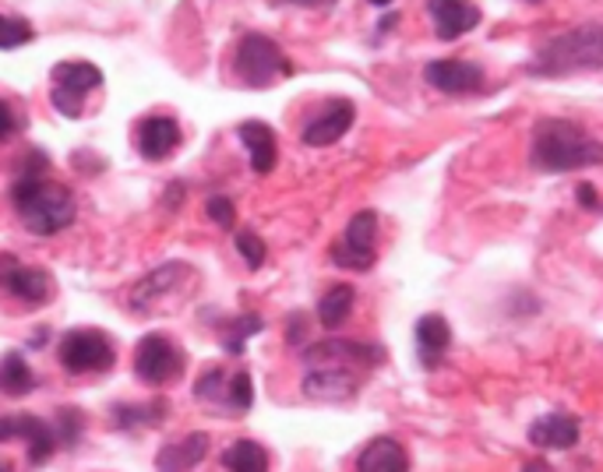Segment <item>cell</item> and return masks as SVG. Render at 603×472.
Returning a JSON list of instances; mask_svg holds the SVG:
<instances>
[{
    "label": "cell",
    "instance_id": "cell-3",
    "mask_svg": "<svg viewBox=\"0 0 603 472\" xmlns=\"http://www.w3.org/2000/svg\"><path fill=\"white\" fill-rule=\"evenodd\" d=\"M534 78H564L575 71H603V25H579L547 40L529 61Z\"/></svg>",
    "mask_w": 603,
    "mask_h": 472
},
{
    "label": "cell",
    "instance_id": "cell-15",
    "mask_svg": "<svg viewBox=\"0 0 603 472\" xmlns=\"http://www.w3.org/2000/svg\"><path fill=\"white\" fill-rule=\"evenodd\" d=\"M181 144V124L166 114H152L134 127V149L149 162L166 159Z\"/></svg>",
    "mask_w": 603,
    "mask_h": 472
},
{
    "label": "cell",
    "instance_id": "cell-6",
    "mask_svg": "<svg viewBox=\"0 0 603 472\" xmlns=\"http://www.w3.org/2000/svg\"><path fill=\"white\" fill-rule=\"evenodd\" d=\"M57 360L67 374H106L117 367V346L99 329H75L61 335Z\"/></svg>",
    "mask_w": 603,
    "mask_h": 472
},
{
    "label": "cell",
    "instance_id": "cell-34",
    "mask_svg": "<svg viewBox=\"0 0 603 472\" xmlns=\"http://www.w3.org/2000/svg\"><path fill=\"white\" fill-rule=\"evenodd\" d=\"M14 131H18V117H14V110H11V103L0 99V141H8Z\"/></svg>",
    "mask_w": 603,
    "mask_h": 472
},
{
    "label": "cell",
    "instance_id": "cell-2",
    "mask_svg": "<svg viewBox=\"0 0 603 472\" xmlns=\"http://www.w3.org/2000/svg\"><path fill=\"white\" fill-rule=\"evenodd\" d=\"M14 212L22 215V223L35 236H53L67 229L78 215V202L71 187L61 180H50L46 173H18L11 187Z\"/></svg>",
    "mask_w": 603,
    "mask_h": 472
},
{
    "label": "cell",
    "instance_id": "cell-33",
    "mask_svg": "<svg viewBox=\"0 0 603 472\" xmlns=\"http://www.w3.org/2000/svg\"><path fill=\"white\" fill-rule=\"evenodd\" d=\"M205 212L212 215V223L223 226V229H234V226H237V208H234V202H229V197H223V194H212L208 202H205Z\"/></svg>",
    "mask_w": 603,
    "mask_h": 472
},
{
    "label": "cell",
    "instance_id": "cell-22",
    "mask_svg": "<svg viewBox=\"0 0 603 472\" xmlns=\"http://www.w3.org/2000/svg\"><path fill=\"white\" fill-rule=\"evenodd\" d=\"M353 472H410V455L396 438H375L357 455Z\"/></svg>",
    "mask_w": 603,
    "mask_h": 472
},
{
    "label": "cell",
    "instance_id": "cell-24",
    "mask_svg": "<svg viewBox=\"0 0 603 472\" xmlns=\"http://www.w3.org/2000/svg\"><path fill=\"white\" fill-rule=\"evenodd\" d=\"M170 403L166 398H152V403H141V406H117L110 409V423L117 430H131V427H159L166 420Z\"/></svg>",
    "mask_w": 603,
    "mask_h": 472
},
{
    "label": "cell",
    "instance_id": "cell-28",
    "mask_svg": "<svg viewBox=\"0 0 603 472\" xmlns=\"http://www.w3.org/2000/svg\"><path fill=\"white\" fill-rule=\"evenodd\" d=\"M226 385H229V377L223 367H205L202 377H198V385H194V398L205 406H212L219 416H223V406H226Z\"/></svg>",
    "mask_w": 603,
    "mask_h": 472
},
{
    "label": "cell",
    "instance_id": "cell-19",
    "mask_svg": "<svg viewBox=\"0 0 603 472\" xmlns=\"http://www.w3.org/2000/svg\"><path fill=\"white\" fill-rule=\"evenodd\" d=\"M529 441L537 448H554L564 451L579 441V420L572 412H547L540 420L529 423Z\"/></svg>",
    "mask_w": 603,
    "mask_h": 472
},
{
    "label": "cell",
    "instance_id": "cell-32",
    "mask_svg": "<svg viewBox=\"0 0 603 472\" xmlns=\"http://www.w3.org/2000/svg\"><path fill=\"white\" fill-rule=\"evenodd\" d=\"M82 412L78 409H61L57 412V423H53V438H57V444H64V448H75L78 444V438H82Z\"/></svg>",
    "mask_w": 603,
    "mask_h": 472
},
{
    "label": "cell",
    "instance_id": "cell-8",
    "mask_svg": "<svg viewBox=\"0 0 603 472\" xmlns=\"http://www.w3.org/2000/svg\"><path fill=\"white\" fill-rule=\"evenodd\" d=\"M375 240H378V215L370 208H364L346 223V233L332 244L329 258L340 268L367 271V268H375V261H378Z\"/></svg>",
    "mask_w": 603,
    "mask_h": 472
},
{
    "label": "cell",
    "instance_id": "cell-7",
    "mask_svg": "<svg viewBox=\"0 0 603 472\" xmlns=\"http://www.w3.org/2000/svg\"><path fill=\"white\" fill-rule=\"evenodd\" d=\"M184 367H187L184 350L159 332L146 335L134 346V374L141 385H170V380L184 377Z\"/></svg>",
    "mask_w": 603,
    "mask_h": 472
},
{
    "label": "cell",
    "instance_id": "cell-4",
    "mask_svg": "<svg viewBox=\"0 0 603 472\" xmlns=\"http://www.w3.org/2000/svg\"><path fill=\"white\" fill-rule=\"evenodd\" d=\"M234 71L240 75L244 85L265 88V85H272L276 78H290L293 64L287 61V53L279 50L276 40H269V35H261V32H247V35H240V43H237Z\"/></svg>",
    "mask_w": 603,
    "mask_h": 472
},
{
    "label": "cell",
    "instance_id": "cell-36",
    "mask_svg": "<svg viewBox=\"0 0 603 472\" xmlns=\"http://www.w3.org/2000/svg\"><path fill=\"white\" fill-rule=\"evenodd\" d=\"M575 197H579V202H582V205H586V208H593V205H596V194H593V184H579Z\"/></svg>",
    "mask_w": 603,
    "mask_h": 472
},
{
    "label": "cell",
    "instance_id": "cell-27",
    "mask_svg": "<svg viewBox=\"0 0 603 472\" xmlns=\"http://www.w3.org/2000/svg\"><path fill=\"white\" fill-rule=\"evenodd\" d=\"M255 406V380L244 367L229 374V385H226V406L223 416H244L247 409Z\"/></svg>",
    "mask_w": 603,
    "mask_h": 472
},
{
    "label": "cell",
    "instance_id": "cell-5",
    "mask_svg": "<svg viewBox=\"0 0 603 472\" xmlns=\"http://www.w3.org/2000/svg\"><path fill=\"white\" fill-rule=\"evenodd\" d=\"M103 85V71L93 61H61L50 71V103L53 110L78 120L85 114L88 93Z\"/></svg>",
    "mask_w": 603,
    "mask_h": 472
},
{
    "label": "cell",
    "instance_id": "cell-1",
    "mask_svg": "<svg viewBox=\"0 0 603 472\" xmlns=\"http://www.w3.org/2000/svg\"><path fill=\"white\" fill-rule=\"evenodd\" d=\"M529 167L540 173H572L586 167H603V141L586 135L572 120L543 117L534 124Z\"/></svg>",
    "mask_w": 603,
    "mask_h": 472
},
{
    "label": "cell",
    "instance_id": "cell-10",
    "mask_svg": "<svg viewBox=\"0 0 603 472\" xmlns=\"http://www.w3.org/2000/svg\"><path fill=\"white\" fill-rule=\"evenodd\" d=\"M0 289L25 307H46L53 297V279L40 265H25L14 254H0Z\"/></svg>",
    "mask_w": 603,
    "mask_h": 472
},
{
    "label": "cell",
    "instance_id": "cell-20",
    "mask_svg": "<svg viewBox=\"0 0 603 472\" xmlns=\"http://www.w3.org/2000/svg\"><path fill=\"white\" fill-rule=\"evenodd\" d=\"M208 455V433H187L181 441H170L155 451L159 472H191Z\"/></svg>",
    "mask_w": 603,
    "mask_h": 472
},
{
    "label": "cell",
    "instance_id": "cell-29",
    "mask_svg": "<svg viewBox=\"0 0 603 472\" xmlns=\"http://www.w3.org/2000/svg\"><path fill=\"white\" fill-rule=\"evenodd\" d=\"M265 329V321H261V314H240V318H234L229 321V329L223 332V350L229 353V356H244V342L251 339V335H258Z\"/></svg>",
    "mask_w": 603,
    "mask_h": 472
},
{
    "label": "cell",
    "instance_id": "cell-26",
    "mask_svg": "<svg viewBox=\"0 0 603 472\" xmlns=\"http://www.w3.org/2000/svg\"><path fill=\"white\" fill-rule=\"evenodd\" d=\"M223 469L226 472H269V451L251 438H240L223 451Z\"/></svg>",
    "mask_w": 603,
    "mask_h": 472
},
{
    "label": "cell",
    "instance_id": "cell-14",
    "mask_svg": "<svg viewBox=\"0 0 603 472\" xmlns=\"http://www.w3.org/2000/svg\"><path fill=\"white\" fill-rule=\"evenodd\" d=\"M423 78L431 88L445 96H463V93H481L484 88V71L470 61H431L423 67Z\"/></svg>",
    "mask_w": 603,
    "mask_h": 472
},
{
    "label": "cell",
    "instance_id": "cell-23",
    "mask_svg": "<svg viewBox=\"0 0 603 472\" xmlns=\"http://www.w3.org/2000/svg\"><path fill=\"white\" fill-rule=\"evenodd\" d=\"M35 388V374L29 367V360L11 350L0 356V395H8V398H25L29 391Z\"/></svg>",
    "mask_w": 603,
    "mask_h": 472
},
{
    "label": "cell",
    "instance_id": "cell-21",
    "mask_svg": "<svg viewBox=\"0 0 603 472\" xmlns=\"http://www.w3.org/2000/svg\"><path fill=\"white\" fill-rule=\"evenodd\" d=\"M417 353H420V363L428 371H434L438 363H441V356L449 353V346H452V329H449V321L441 318V314H423L420 321H417Z\"/></svg>",
    "mask_w": 603,
    "mask_h": 472
},
{
    "label": "cell",
    "instance_id": "cell-17",
    "mask_svg": "<svg viewBox=\"0 0 603 472\" xmlns=\"http://www.w3.org/2000/svg\"><path fill=\"white\" fill-rule=\"evenodd\" d=\"M428 14L434 22L438 40H445V43H452L459 35H466L481 25V8L463 4V0H438V4H428Z\"/></svg>",
    "mask_w": 603,
    "mask_h": 472
},
{
    "label": "cell",
    "instance_id": "cell-37",
    "mask_svg": "<svg viewBox=\"0 0 603 472\" xmlns=\"http://www.w3.org/2000/svg\"><path fill=\"white\" fill-rule=\"evenodd\" d=\"M0 472H11V462H4V459H0Z\"/></svg>",
    "mask_w": 603,
    "mask_h": 472
},
{
    "label": "cell",
    "instance_id": "cell-25",
    "mask_svg": "<svg viewBox=\"0 0 603 472\" xmlns=\"http://www.w3.org/2000/svg\"><path fill=\"white\" fill-rule=\"evenodd\" d=\"M353 300H357V289L340 282L332 286L329 293L317 300V321H322V329H343L346 318L353 314Z\"/></svg>",
    "mask_w": 603,
    "mask_h": 472
},
{
    "label": "cell",
    "instance_id": "cell-35",
    "mask_svg": "<svg viewBox=\"0 0 603 472\" xmlns=\"http://www.w3.org/2000/svg\"><path fill=\"white\" fill-rule=\"evenodd\" d=\"M300 339H304V314H293L290 318V346H297Z\"/></svg>",
    "mask_w": 603,
    "mask_h": 472
},
{
    "label": "cell",
    "instance_id": "cell-16",
    "mask_svg": "<svg viewBox=\"0 0 603 472\" xmlns=\"http://www.w3.org/2000/svg\"><path fill=\"white\" fill-rule=\"evenodd\" d=\"M311 360H340L349 363V367H378L385 360L381 346H370V342H353V339H325V342H314V346L304 350V363Z\"/></svg>",
    "mask_w": 603,
    "mask_h": 472
},
{
    "label": "cell",
    "instance_id": "cell-30",
    "mask_svg": "<svg viewBox=\"0 0 603 472\" xmlns=\"http://www.w3.org/2000/svg\"><path fill=\"white\" fill-rule=\"evenodd\" d=\"M35 35L22 14H0V50H18Z\"/></svg>",
    "mask_w": 603,
    "mask_h": 472
},
{
    "label": "cell",
    "instance_id": "cell-12",
    "mask_svg": "<svg viewBox=\"0 0 603 472\" xmlns=\"http://www.w3.org/2000/svg\"><path fill=\"white\" fill-rule=\"evenodd\" d=\"M22 438L29 444V465H43L50 455L57 451V438H53V427L40 416H0V441H14Z\"/></svg>",
    "mask_w": 603,
    "mask_h": 472
},
{
    "label": "cell",
    "instance_id": "cell-13",
    "mask_svg": "<svg viewBox=\"0 0 603 472\" xmlns=\"http://www.w3.org/2000/svg\"><path fill=\"white\" fill-rule=\"evenodd\" d=\"M353 120H357V106H353L349 99H332L322 114L304 124L300 141L311 144V149H325V144H335L349 131Z\"/></svg>",
    "mask_w": 603,
    "mask_h": 472
},
{
    "label": "cell",
    "instance_id": "cell-31",
    "mask_svg": "<svg viewBox=\"0 0 603 472\" xmlns=\"http://www.w3.org/2000/svg\"><path fill=\"white\" fill-rule=\"evenodd\" d=\"M234 247L240 250V258H244V265L251 268V271H258L261 265H265V258H269V250H265V240L255 233V229H240L237 236H234Z\"/></svg>",
    "mask_w": 603,
    "mask_h": 472
},
{
    "label": "cell",
    "instance_id": "cell-11",
    "mask_svg": "<svg viewBox=\"0 0 603 472\" xmlns=\"http://www.w3.org/2000/svg\"><path fill=\"white\" fill-rule=\"evenodd\" d=\"M184 282H191V265H184V261H170V265L152 268L149 276L131 289V311L155 314L159 300L176 293V286H184Z\"/></svg>",
    "mask_w": 603,
    "mask_h": 472
},
{
    "label": "cell",
    "instance_id": "cell-18",
    "mask_svg": "<svg viewBox=\"0 0 603 472\" xmlns=\"http://www.w3.org/2000/svg\"><path fill=\"white\" fill-rule=\"evenodd\" d=\"M237 138L244 141L247 155H251V170L255 173H272L276 159H279V144H276V131L265 120H244L237 127Z\"/></svg>",
    "mask_w": 603,
    "mask_h": 472
},
{
    "label": "cell",
    "instance_id": "cell-9",
    "mask_svg": "<svg viewBox=\"0 0 603 472\" xmlns=\"http://www.w3.org/2000/svg\"><path fill=\"white\" fill-rule=\"evenodd\" d=\"M304 374V395L314 403H346L360 391V374L349 363H335V360H314L308 363Z\"/></svg>",
    "mask_w": 603,
    "mask_h": 472
}]
</instances>
